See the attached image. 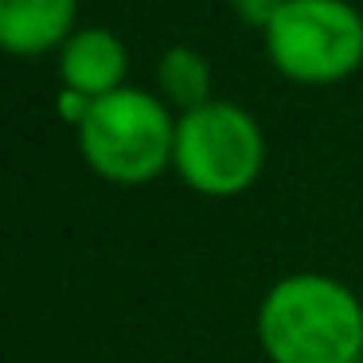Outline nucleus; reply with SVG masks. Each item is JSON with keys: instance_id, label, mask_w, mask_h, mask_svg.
Returning a JSON list of instances; mask_svg holds the SVG:
<instances>
[{"instance_id": "7ed1b4c3", "label": "nucleus", "mask_w": 363, "mask_h": 363, "mask_svg": "<svg viewBox=\"0 0 363 363\" xmlns=\"http://www.w3.org/2000/svg\"><path fill=\"white\" fill-rule=\"evenodd\" d=\"M172 168L191 191L211 199H230L254 188L266 168L262 125L230 102H207L176 121Z\"/></svg>"}, {"instance_id": "423d86ee", "label": "nucleus", "mask_w": 363, "mask_h": 363, "mask_svg": "<svg viewBox=\"0 0 363 363\" xmlns=\"http://www.w3.org/2000/svg\"><path fill=\"white\" fill-rule=\"evenodd\" d=\"M79 0H0V51L43 55L74 35Z\"/></svg>"}, {"instance_id": "20e7f679", "label": "nucleus", "mask_w": 363, "mask_h": 363, "mask_svg": "<svg viewBox=\"0 0 363 363\" xmlns=\"http://www.w3.org/2000/svg\"><path fill=\"white\" fill-rule=\"evenodd\" d=\"M266 51L285 79L328 86L359 71L363 16L347 0H289L266 28Z\"/></svg>"}, {"instance_id": "0eeeda50", "label": "nucleus", "mask_w": 363, "mask_h": 363, "mask_svg": "<svg viewBox=\"0 0 363 363\" xmlns=\"http://www.w3.org/2000/svg\"><path fill=\"white\" fill-rule=\"evenodd\" d=\"M160 98L168 106H180L184 113L211 102V67L191 48H168L157 63Z\"/></svg>"}, {"instance_id": "6e6552de", "label": "nucleus", "mask_w": 363, "mask_h": 363, "mask_svg": "<svg viewBox=\"0 0 363 363\" xmlns=\"http://www.w3.org/2000/svg\"><path fill=\"white\" fill-rule=\"evenodd\" d=\"M230 4H235V12L250 28H262V32H266V28L277 20V12H281L289 0H230Z\"/></svg>"}, {"instance_id": "39448f33", "label": "nucleus", "mask_w": 363, "mask_h": 363, "mask_svg": "<svg viewBox=\"0 0 363 363\" xmlns=\"http://www.w3.org/2000/svg\"><path fill=\"white\" fill-rule=\"evenodd\" d=\"M125 43L106 28H82L63 43L59 55V74H63V90H74L82 98H106L113 90H121L125 79Z\"/></svg>"}, {"instance_id": "f257e3e1", "label": "nucleus", "mask_w": 363, "mask_h": 363, "mask_svg": "<svg viewBox=\"0 0 363 363\" xmlns=\"http://www.w3.org/2000/svg\"><path fill=\"white\" fill-rule=\"evenodd\" d=\"M258 344L269 363H359L363 301L328 274H289L258 305Z\"/></svg>"}, {"instance_id": "f03ea898", "label": "nucleus", "mask_w": 363, "mask_h": 363, "mask_svg": "<svg viewBox=\"0 0 363 363\" xmlns=\"http://www.w3.org/2000/svg\"><path fill=\"white\" fill-rule=\"evenodd\" d=\"M79 149L102 180L137 188L172 164L176 118L164 98L121 86L90 102L79 125Z\"/></svg>"}]
</instances>
